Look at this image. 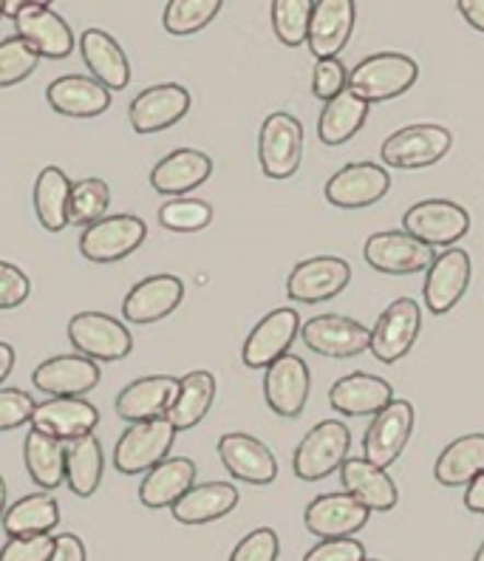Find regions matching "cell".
<instances>
[{
	"mask_svg": "<svg viewBox=\"0 0 484 561\" xmlns=\"http://www.w3.org/2000/svg\"><path fill=\"white\" fill-rule=\"evenodd\" d=\"M416 80H419V66L414 57L400 51H377L348 71V89L369 105L403 96Z\"/></svg>",
	"mask_w": 484,
	"mask_h": 561,
	"instance_id": "obj_1",
	"label": "cell"
},
{
	"mask_svg": "<svg viewBox=\"0 0 484 561\" xmlns=\"http://www.w3.org/2000/svg\"><path fill=\"white\" fill-rule=\"evenodd\" d=\"M352 448V432L341 420H323L298 443L292 454V471L303 482H321L341 471Z\"/></svg>",
	"mask_w": 484,
	"mask_h": 561,
	"instance_id": "obj_2",
	"label": "cell"
},
{
	"mask_svg": "<svg viewBox=\"0 0 484 561\" xmlns=\"http://www.w3.org/2000/svg\"><path fill=\"white\" fill-rule=\"evenodd\" d=\"M450 145H453V137H450L448 128L437 123H414L394 130L382 142L380 157L389 168L416 171V168H430V164L448 157Z\"/></svg>",
	"mask_w": 484,
	"mask_h": 561,
	"instance_id": "obj_3",
	"label": "cell"
},
{
	"mask_svg": "<svg viewBox=\"0 0 484 561\" xmlns=\"http://www.w3.org/2000/svg\"><path fill=\"white\" fill-rule=\"evenodd\" d=\"M176 439V428L168 417L148 420V423H134L125 428L119 443L114 448V468L119 473H148L168 459Z\"/></svg>",
	"mask_w": 484,
	"mask_h": 561,
	"instance_id": "obj_4",
	"label": "cell"
},
{
	"mask_svg": "<svg viewBox=\"0 0 484 561\" xmlns=\"http://www.w3.org/2000/svg\"><path fill=\"white\" fill-rule=\"evenodd\" d=\"M258 162L269 179H292L303 162V125L287 111H275L261 123Z\"/></svg>",
	"mask_w": 484,
	"mask_h": 561,
	"instance_id": "obj_5",
	"label": "cell"
},
{
	"mask_svg": "<svg viewBox=\"0 0 484 561\" xmlns=\"http://www.w3.org/2000/svg\"><path fill=\"white\" fill-rule=\"evenodd\" d=\"M403 230L423 241L425 247H457L459 239L471 233V216L462 205L448 199L416 202L403 216Z\"/></svg>",
	"mask_w": 484,
	"mask_h": 561,
	"instance_id": "obj_6",
	"label": "cell"
},
{
	"mask_svg": "<svg viewBox=\"0 0 484 561\" xmlns=\"http://www.w3.org/2000/svg\"><path fill=\"white\" fill-rule=\"evenodd\" d=\"M69 341L82 357L100 363L123 360L134 350L128 327L105 312H80L69 321Z\"/></svg>",
	"mask_w": 484,
	"mask_h": 561,
	"instance_id": "obj_7",
	"label": "cell"
},
{
	"mask_svg": "<svg viewBox=\"0 0 484 561\" xmlns=\"http://www.w3.org/2000/svg\"><path fill=\"white\" fill-rule=\"evenodd\" d=\"M145 236H148V225L139 216L116 213V216H105L82 230L80 253L96 264H111V261H119L139 250Z\"/></svg>",
	"mask_w": 484,
	"mask_h": 561,
	"instance_id": "obj_8",
	"label": "cell"
},
{
	"mask_svg": "<svg viewBox=\"0 0 484 561\" xmlns=\"http://www.w3.org/2000/svg\"><path fill=\"white\" fill-rule=\"evenodd\" d=\"M414 405L408 400H391L385 409L371 420L362 437V457L377 468H391L396 459L403 457L408 445L411 432H414Z\"/></svg>",
	"mask_w": 484,
	"mask_h": 561,
	"instance_id": "obj_9",
	"label": "cell"
},
{
	"mask_svg": "<svg viewBox=\"0 0 484 561\" xmlns=\"http://www.w3.org/2000/svg\"><path fill=\"white\" fill-rule=\"evenodd\" d=\"M423 329V309L414 298H396L382 309L371 329V355L380 363L403 360L414 350L416 337Z\"/></svg>",
	"mask_w": 484,
	"mask_h": 561,
	"instance_id": "obj_10",
	"label": "cell"
},
{
	"mask_svg": "<svg viewBox=\"0 0 484 561\" xmlns=\"http://www.w3.org/2000/svg\"><path fill=\"white\" fill-rule=\"evenodd\" d=\"M391 191V176L382 164L374 162H348L335 176L329 179L323 193L341 210H360L371 207Z\"/></svg>",
	"mask_w": 484,
	"mask_h": 561,
	"instance_id": "obj_11",
	"label": "cell"
},
{
	"mask_svg": "<svg viewBox=\"0 0 484 561\" xmlns=\"http://www.w3.org/2000/svg\"><path fill=\"white\" fill-rule=\"evenodd\" d=\"M362 255L369 267L382 275H414L430 267L434 250L416 241L405 230H380L362 244Z\"/></svg>",
	"mask_w": 484,
	"mask_h": 561,
	"instance_id": "obj_12",
	"label": "cell"
},
{
	"mask_svg": "<svg viewBox=\"0 0 484 561\" xmlns=\"http://www.w3.org/2000/svg\"><path fill=\"white\" fill-rule=\"evenodd\" d=\"M423 298L434 316H448L450 309L462 301L471 284V255L462 247H448L439 255H434L430 267L425 270Z\"/></svg>",
	"mask_w": 484,
	"mask_h": 561,
	"instance_id": "obj_13",
	"label": "cell"
},
{
	"mask_svg": "<svg viewBox=\"0 0 484 561\" xmlns=\"http://www.w3.org/2000/svg\"><path fill=\"white\" fill-rule=\"evenodd\" d=\"M352 280L348 261L337 255H314L295 264L287 278V295L300 304H321L341 295Z\"/></svg>",
	"mask_w": 484,
	"mask_h": 561,
	"instance_id": "obj_14",
	"label": "cell"
},
{
	"mask_svg": "<svg viewBox=\"0 0 484 561\" xmlns=\"http://www.w3.org/2000/svg\"><path fill=\"white\" fill-rule=\"evenodd\" d=\"M300 337L314 355L357 357L371 346V329L346 316H314L303 321Z\"/></svg>",
	"mask_w": 484,
	"mask_h": 561,
	"instance_id": "obj_15",
	"label": "cell"
},
{
	"mask_svg": "<svg viewBox=\"0 0 484 561\" xmlns=\"http://www.w3.org/2000/svg\"><path fill=\"white\" fill-rule=\"evenodd\" d=\"M369 507L360 505L346 491L323 493L307 505L303 525H307L309 534L321 536V539H352L357 530L369 525Z\"/></svg>",
	"mask_w": 484,
	"mask_h": 561,
	"instance_id": "obj_16",
	"label": "cell"
},
{
	"mask_svg": "<svg viewBox=\"0 0 484 561\" xmlns=\"http://www.w3.org/2000/svg\"><path fill=\"white\" fill-rule=\"evenodd\" d=\"M300 316L295 309H273L269 316L261 318L255 329L246 335L241 357L250 369H269L275 360L289 355V346L300 335Z\"/></svg>",
	"mask_w": 484,
	"mask_h": 561,
	"instance_id": "obj_17",
	"label": "cell"
},
{
	"mask_svg": "<svg viewBox=\"0 0 484 561\" xmlns=\"http://www.w3.org/2000/svg\"><path fill=\"white\" fill-rule=\"evenodd\" d=\"M14 26H18V37L35 48L41 57H51V60H62L74 51V35H71V26L62 21L60 14L48 3H23L21 14L14 18Z\"/></svg>",
	"mask_w": 484,
	"mask_h": 561,
	"instance_id": "obj_18",
	"label": "cell"
},
{
	"mask_svg": "<svg viewBox=\"0 0 484 561\" xmlns=\"http://www.w3.org/2000/svg\"><path fill=\"white\" fill-rule=\"evenodd\" d=\"M309 389H312L309 366L303 363V357L292 355V352L275 360L264 375L266 405L278 417H298L309 403Z\"/></svg>",
	"mask_w": 484,
	"mask_h": 561,
	"instance_id": "obj_19",
	"label": "cell"
},
{
	"mask_svg": "<svg viewBox=\"0 0 484 561\" xmlns=\"http://www.w3.org/2000/svg\"><path fill=\"white\" fill-rule=\"evenodd\" d=\"M187 111H191V91L178 82H162L134 96L128 114L137 134H157L176 125Z\"/></svg>",
	"mask_w": 484,
	"mask_h": 561,
	"instance_id": "obj_20",
	"label": "cell"
},
{
	"mask_svg": "<svg viewBox=\"0 0 484 561\" xmlns=\"http://www.w3.org/2000/svg\"><path fill=\"white\" fill-rule=\"evenodd\" d=\"M182 298H185V284L178 275H148L125 295L123 316L130 323H157L176 312Z\"/></svg>",
	"mask_w": 484,
	"mask_h": 561,
	"instance_id": "obj_21",
	"label": "cell"
},
{
	"mask_svg": "<svg viewBox=\"0 0 484 561\" xmlns=\"http://www.w3.org/2000/svg\"><path fill=\"white\" fill-rule=\"evenodd\" d=\"M219 457L230 477L250 485H269L278 480V459L253 434L232 432L219 439Z\"/></svg>",
	"mask_w": 484,
	"mask_h": 561,
	"instance_id": "obj_22",
	"label": "cell"
},
{
	"mask_svg": "<svg viewBox=\"0 0 484 561\" xmlns=\"http://www.w3.org/2000/svg\"><path fill=\"white\" fill-rule=\"evenodd\" d=\"M178 380L171 375H150L139 377L134 383L125 386L116 398V414L134 423H148V420L168 417L171 405L176 403Z\"/></svg>",
	"mask_w": 484,
	"mask_h": 561,
	"instance_id": "obj_23",
	"label": "cell"
},
{
	"mask_svg": "<svg viewBox=\"0 0 484 561\" xmlns=\"http://www.w3.org/2000/svg\"><path fill=\"white\" fill-rule=\"evenodd\" d=\"M357 9L352 0H314L312 23H309V48L318 60H332L346 48L355 32Z\"/></svg>",
	"mask_w": 484,
	"mask_h": 561,
	"instance_id": "obj_24",
	"label": "cell"
},
{
	"mask_svg": "<svg viewBox=\"0 0 484 561\" xmlns=\"http://www.w3.org/2000/svg\"><path fill=\"white\" fill-rule=\"evenodd\" d=\"M35 389L46 391L51 398H80L100 383V366L91 357L57 355L43 360L32 375Z\"/></svg>",
	"mask_w": 484,
	"mask_h": 561,
	"instance_id": "obj_25",
	"label": "cell"
},
{
	"mask_svg": "<svg viewBox=\"0 0 484 561\" xmlns=\"http://www.w3.org/2000/svg\"><path fill=\"white\" fill-rule=\"evenodd\" d=\"M96 423H100V411L82 398H51L46 403H37L35 417H32V428L62 443L94 434Z\"/></svg>",
	"mask_w": 484,
	"mask_h": 561,
	"instance_id": "obj_26",
	"label": "cell"
},
{
	"mask_svg": "<svg viewBox=\"0 0 484 561\" xmlns=\"http://www.w3.org/2000/svg\"><path fill=\"white\" fill-rule=\"evenodd\" d=\"M48 105L62 114V117H74V119H91L100 117L111 108V94L103 82H96L94 77L85 75H69V77H57L51 85L46 89Z\"/></svg>",
	"mask_w": 484,
	"mask_h": 561,
	"instance_id": "obj_27",
	"label": "cell"
},
{
	"mask_svg": "<svg viewBox=\"0 0 484 561\" xmlns=\"http://www.w3.org/2000/svg\"><path fill=\"white\" fill-rule=\"evenodd\" d=\"M391 400H394V389L389 380L369 375V371H352L329 389L332 409L346 417H371V414L377 417Z\"/></svg>",
	"mask_w": 484,
	"mask_h": 561,
	"instance_id": "obj_28",
	"label": "cell"
},
{
	"mask_svg": "<svg viewBox=\"0 0 484 561\" xmlns=\"http://www.w3.org/2000/svg\"><path fill=\"white\" fill-rule=\"evenodd\" d=\"M341 482L343 491L355 496L360 505L369 507L371 514L394 511L396 502H400L396 482L385 473V468L371 466L366 457H348L341 468Z\"/></svg>",
	"mask_w": 484,
	"mask_h": 561,
	"instance_id": "obj_29",
	"label": "cell"
},
{
	"mask_svg": "<svg viewBox=\"0 0 484 561\" xmlns=\"http://www.w3.org/2000/svg\"><path fill=\"white\" fill-rule=\"evenodd\" d=\"M212 173V159L205 151L196 148H178V151L168 153L157 168L150 171V185L153 191L164 193V196H176L182 199L185 193L196 191L198 185H205Z\"/></svg>",
	"mask_w": 484,
	"mask_h": 561,
	"instance_id": "obj_30",
	"label": "cell"
},
{
	"mask_svg": "<svg viewBox=\"0 0 484 561\" xmlns=\"http://www.w3.org/2000/svg\"><path fill=\"white\" fill-rule=\"evenodd\" d=\"M82 60L89 66L96 82H103L108 91H123L130 82V62L123 46L103 32V28H85L80 35Z\"/></svg>",
	"mask_w": 484,
	"mask_h": 561,
	"instance_id": "obj_31",
	"label": "cell"
},
{
	"mask_svg": "<svg viewBox=\"0 0 484 561\" xmlns=\"http://www.w3.org/2000/svg\"><path fill=\"white\" fill-rule=\"evenodd\" d=\"M193 485H196V462L187 457H168L153 471L145 473L139 502L150 511L173 507Z\"/></svg>",
	"mask_w": 484,
	"mask_h": 561,
	"instance_id": "obj_32",
	"label": "cell"
},
{
	"mask_svg": "<svg viewBox=\"0 0 484 561\" xmlns=\"http://www.w3.org/2000/svg\"><path fill=\"white\" fill-rule=\"evenodd\" d=\"M239 500V488L232 482H201L193 485L171 511L178 525H210L232 514Z\"/></svg>",
	"mask_w": 484,
	"mask_h": 561,
	"instance_id": "obj_33",
	"label": "cell"
},
{
	"mask_svg": "<svg viewBox=\"0 0 484 561\" xmlns=\"http://www.w3.org/2000/svg\"><path fill=\"white\" fill-rule=\"evenodd\" d=\"M479 473H484V434H462L439 454L434 477L448 488L471 485Z\"/></svg>",
	"mask_w": 484,
	"mask_h": 561,
	"instance_id": "obj_34",
	"label": "cell"
},
{
	"mask_svg": "<svg viewBox=\"0 0 484 561\" xmlns=\"http://www.w3.org/2000/svg\"><path fill=\"white\" fill-rule=\"evenodd\" d=\"M369 117V103L360 100L352 89L337 94L335 100L323 103L321 117H318V137L323 145H343L352 137H357V130L366 125Z\"/></svg>",
	"mask_w": 484,
	"mask_h": 561,
	"instance_id": "obj_35",
	"label": "cell"
},
{
	"mask_svg": "<svg viewBox=\"0 0 484 561\" xmlns=\"http://www.w3.org/2000/svg\"><path fill=\"white\" fill-rule=\"evenodd\" d=\"M212 400H216V377L205 369L191 371L178 380L176 403L168 411V420L176 432H187L207 417Z\"/></svg>",
	"mask_w": 484,
	"mask_h": 561,
	"instance_id": "obj_36",
	"label": "cell"
},
{
	"mask_svg": "<svg viewBox=\"0 0 484 561\" xmlns=\"http://www.w3.org/2000/svg\"><path fill=\"white\" fill-rule=\"evenodd\" d=\"M23 459H26L28 477L43 491H55L66 480V443L62 439L48 437V434L32 428L26 434V443H23Z\"/></svg>",
	"mask_w": 484,
	"mask_h": 561,
	"instance_id": "obj_37",
	"label": "cell"
},
{
	"mask_svg": "<svg viewBox=\"0 0 484 561\" xmlns=\"http://www.w3.org/2000/svg\"><path fill=\"white\" fill-rule=\"evenodd\" d=\"M105 471L103 445L96 434H85L66 443V482L77 496H91L100 488Z\"/></svg>",
	"mask_w": 484,
	"mask_h": 561,
	"instance_id": "obj_38",
	"label": "cell"
},
{
	"mask_svg": "<svg viewBox=\"0 0 484 561\" xmlns=\"http://www.w3.org/2000/svg\"><path fill=\"white\" fill-rule=\"evenodd\" d=\"M69 176H66L57 164L43 168L41 176H37L35 182V213L37 219H41L43 230H48V233H60L62 227L69 225Z\"/></svg>",
	"mask_w": 484,
	"mask_h": 561,
	"instance_id": "obj_39",
	"label": "cell"
},
{
	"mask_svg": "<svg viewBox=\"0 0 484 561\" xmlns=\"http://www.w3.org/2000/svg\"><path fill=\"white\" fill-rule=\"evenodd\" d=\"M57 525H60V507H57V500L46 493H28L14 502L3 516L9 539L12 536H46Z\"/></svg>",
	"mask_w": 484,
	"mask_h": 561,
	"instance_id": "obj_40",
	"label": "cell"
},
{
	"mask_svg": "<svg viewBox=\"0 0 484 561\" xmlns=\"http://www.w3.org/2000/svg\"><path fill=\"white\" fill-rule=\"evenodd\" d=\"M111 205V187L103 179L89 176L82 182L71 185V202H69V225L91 227L94 221L105 219V210Z\"/></svg>",
	"mask_w": 484,
	"mask_h": 561,
	"instance_id": "obj_41",
	"label": "cell"
},
{
	"mask_svg": "<svg viewBox=\"0 0 484 561\" xmlns=\"http://www.w3.org/2000/svg\"><path fill=\"white\" fill-rule=\"evenodd\" d=\"M221 12V0H171L164 7V28L176 37L196 35Z\"/></svg>",
	"mask_w": 484,
	"mask_h": 561,
	"instance_id": "obj_42",
	"label": "cell"
},
{
	"mask_svg": "<svg viewBox=\"0 0 484 561\" xmlns=\"http://www.w3.org/2000/svg\"><path fill=\"white\" fill-rule=\"evenodd\" d=\"M314 0H275L269 14H273V28L284 46H303L309 37V23H312Z\"/></svg>",
	"mask_w": 484,
	"mask_h": 561,
	"instance_id": "obj_43",
	"label": "cell"
},
{
	"mask_svg": "<svg viewBox=\"0 0 484 561\" xmlns=\"http://www.w3.org/2000/svg\"><path fill=\"white\" fill-rule=\"evenodd\" d=\"M37 62H41V55L23 37L14 35L0 41V89H12L35 75Z\"/></svg>",
	"mask_w": 484,
	"mask_h": 561,
	"instance_id": "obj_44",
	"label": "cell"
},
{
	"mask_svg": "<svg viewBox=\"0 0 484 561\" xmlns=\"http://www.w3.org/2000/svg\"><path fill=\"white\" fill-rule=\"evenodd\" d=\"M159 221L173 233H196L212 221V207L201 199H171L159 207Z\"/></svg>",
	"mask_w": 484,
	"mask_h": 561,
	"instance_id": "obj_45",
	"label": "cell"
},
{
	"mask_svg": "<svg viewBox=\"0 0 484 561\" xmlns=\"http://www.w3.org/2000/svg\"><path fill=\"white\" fill-rule=\"evenodd\" d=\"M280 539L273 527H258L235 545L230 561H278Z\"/></svg>",
	"mask_w": 484,
	"mask_h": 561,
	"instance_id": "obj_46",
	"label": "cell"
},
{
	"mask_svg": "<svg viewBox=\"0 0 484 561\" xmlns=\"http://www.w3.org/2000/svg\"><path fill=\"white\" fill-rule=\"evenodd\" d=\"M348 89V69L343 66L341 57L332 60H318L312 69V94L323 103L335 100L337 94Z\"/></svg>",
	"mask_w": 484,
	"mask_h": 561,
	"instance_id": "obj_47",
	"label": "cell"
},
{
	"mask_svg": "<svg viewBox=\"0 0 484 561\" xmlns=\"http://www.w3.org/2000/svg\"><path fill=\"white\" fill-rule=\"evenodd\" d=\"M37 403L28 391L0 389V432H14L21 425L32 423Z\"/></svg>",
	"mask_w": 484,
	"mask_h": 561,
	"instance_id": "obj_48",
	"label": "cell"
},
{
	"mask_svg": "<svg viewBox=\"0 0 484 561\" xmlns=\"http://www.w3.org/2000/svg\"><path fill=\"white\" fill-rule=\"evenodd\" d=\"M55 553L51 536H12L0 548V561H48Z\"/></svg>",
	"mask_w": 484,
	"mask_h": 561,
	"instance_id": "obj_49",
	"label": "cell"
},
{
	"mask_svg": "<svg viewBox=\"0 0 484 561\" xmlns=\"http://www.w3.org/2000/svg\"><path fill=\"white\" fill-rule=\"evenodd\" d=\"M28 289H32V284L21 267L0 261V309L21 307L28 298Z\"/></svg>",
	"mask_w": 484,
	"mask_h": 561,
	"instance_id": "obj_50",
	"label": "cell"
},
{
	"mask_svg": "<svg viewBox=\"0 0 484 561\" xmlns=\"http://www.w3.org/2000/svg\"><path fill=\"white\" fill-rule=\"evenodd\" d=\"M303 561H366V548L357 539H321Z\"/></svg>",
	"mask_w": 484,
	"mask_h": 561,
	"instance_id": "obj_51",
	"label": "cell"
},
{
	"mask_svg": "<svg viewBox=\"0 0 484 561\" xmlns=\"http://www.w3.org/2000/svg\"><path fill=\"white\" fill-rule=\"evenodd\" d=\"M48 561H89V553H85L80 536L60 534L55 536V553Z\"/></svg>",
	"mask_w": 484,
	"mask_h": 561,
	"instance_id": "obj_52",
	"label": "cell"
},
{
	"mask_svg": "<svg viewBox=\"0 0 484 561\" xmlns=\"http://www.w3.org/2000/svg\"><path fill=\"white\" fill-rule=\"evenodd\" d=\"M464 507L473 511V514H484V473H479L464 491Z\"/></svg>",
	"mask_w": 484,
	"mask_h": 561,
	"instance_id": "obj_53",
	"label": "cell"
},
{
	"mask_svg": "<svg viewBox=\"0 0 484 561\" xmlns=\"http://www.w3.org/2000/svg\"><path fill=\"white\" fill-rule=\"evenodd\" d=\"M459 14L471 23L476 32H484V0H462L459 3Z\"/></svg>",
	"mask_w": 484,
	"mask_h": 561,
	"instance_id": "obj_54",
	"label": "cell"
},
{
	"mask_svg": "<svg viewBox=\"0 0 484 561\" xmlns=\"http://www.w3.org/2000/svg\"><path fill=\"white\" fill-rule=\"evenodd\" d=\"M12 366H14V350L9 346V343L0 341V383L7 380L9 371H12Z\"/></svg>",
	"mask_w": 484,
	"mask_h": 561,
	"instance_id": "obj_55",
	"label": "cell"
},
{
	"mask_svg": "<svg viewBox=\"0 0 484 561\" xmlns=\"http://www.w3.org/2000/svg\"><path fill=\"white\" fill-rule=\"evenodd\" d=\"M0 7H3V18H18V14H21V9H23V3L21 0H7V3H0Z\"/></svg>",
	"mask_w": 484,
	"mask_h": 561,
	"instance_id": "obj_56",
	"label": "cell"
},
{
	"mask_svg": "<svg viewBox=\"0 0 484 561\" xmlns=\"http://www.w3.org/2000/svg\"><path fill=\"white\" fill-rule=\"evenodd\" d=\"M7 516V482L0 477V519Z\"/></svg>",
	"mask_w": 484,
	"mask_h": 561,
	"instance_id": "obj_57",
	"label": "cell"
},
{
	"mask_svg": "<svg viewBox=\"0 0 484 561\" xmlns=\"http://www.w3.org/2000/svg\"><path fill=\"white\" fill-rule=\"evenodd\" d=\"M473 561H484V541H482V545H479V550H476V556H473Z\"/></svg>",
	"mask_w": 484,
	"mask_h": 561,
	"instance_id": "obj_58",
	"label": "cell"
},
{
	"mask_svg": "<svg viewBox=\"0 0 484 561\" xmlns=\"http://www.w3.org/2000/svg\"><path fill=\"white\" fill-rule=\"evenodd\" d=\"M0 18H3V7H0Z\"/></svg>",
	"mask_w": 484,
	"mask_h": 561,
	"instance_id": "obj_59",
	"label": "cell"
},
{
	"mask_svg": "<svg viewBox=\"0 0 484 561\" xmlns=\"http://www.w3.org/2000/svg\"><path fill=\"white\" fill-rule=\"evenodd\" d=\"M366 561H380V559H366Z\"/></svg>",
	"mask_w": 484,
	"mask_h": 561,
	"instance_id": "obj_60",
	"label": "cell"
}]
</instances>
